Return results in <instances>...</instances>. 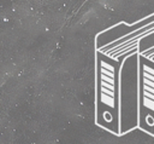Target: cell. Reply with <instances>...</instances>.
I'll return each mask as SVG.
<instances>
[{
    "label": "cell",
    "mask_w": 154,
    "mask_h": 144,
    "mask_svg": "<svg viewBox=\"0 0 154 144\" xmlns=\"http://www.w3.org/2000/svg\"><path fill=\"white\" fill-rule=\"evenodd\" d=\"M124 58L96 51L95 122L116 136H120V70Z\"/></svg>",
    "instance_id": "cell-1"
},
{
    "label": "cell",
    "mask_w": 154,
    "mask_h": 144,
    "mask_svg": "<svg viewBox=\"0 0 154 144\" xmlns=\"http://www.w3.org/2000/svg\"><path fill=\"white\" fill-rule=\"evenodd\" d=\"M138 127L154 136V62L138 54Z\"/></svg>",
    "instance_id": "cell-2"
}]
</instances>
